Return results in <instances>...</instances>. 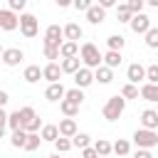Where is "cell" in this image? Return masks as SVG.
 I'll return each instance as SVG.
<instances>
[{
  "label": "cell",
  "instance_id": "obj_1",
  "mask_svg": "<svg viewBox=\"0 0 158 158\" xmlns=\"http://www.w3.org/2000/svg\"><path fill=\"white\" fill-rule=\"evenodd\" d=\"M123 111H126V99H123L121 94L109 96V99H106V104H104V109H101V114H104V118H106V121H118Z\"/></svg>",
  "mask_w": 158,
  "mask_h": 158
},
{
  "label": "cell",
  "instance_id": "obj_2",
  "mask_svg": "<svg viewBox=\"0 0 158 158\" xmlns=\"http://www.w3.org/2000/svg\"><path fill=\"white\" fill-rule=\"evenodd\" d=\"M79 59H81V64L89 67V69L101 67V52H99V47H96L94 42H84V44L79 47Z\"/></svg>",
  "mask_w": 158,
  "mask_h": 158
},
{
  "label": "cell",
  "instance_id": "obj_3",
  "mask_svg": "<svg viewBox=\"0 0 158 158\" xmlns=\"http://www.w3.org/2000/svg\"><path fill=\"white\" fill-rule=\"evenodd\" d=\"M133 143H136L138 148H153V146H158V131L141 126V128L133 131Z\"/></svg>",
  "mask_w": 158,
  "mask_h": 158
},
{
  "label": "cell",
  "instance_id": "obj_4",
  "mask_svg": "<svg viewBox=\"0 0 158 158\" xmlns=\"http://www.w3.org/2000/svg\"><path fill=\"white\" fill-rule=\"evenodd\" d=\"M20 32H22V37H27V40L37 37V32H40V20H37L32 12H20Z\"/></svg>",
  "mask_w": 158,
  "mask_h": 158
},
{
  "label": "cell",
  "instance_id": "obj_5",
  "mask_svg": "<svg viewBox=\"0 0 158 158\" xmlns=\"http://www.w3.org/2000/svg\"><path fill=\"white\" fill-rule=\"evenodd\" d=\"M62 42H64V30H62L59 25H49V27L44 30L42 44H44V47H59Z\"/></svg>",
  "mask_w": 158,
  "mask_h": 158
},
{
  "label": "cell",
  "instance_id": "obj_6",
  "mask_svg": "<svg viewBox=\"0 0 158 158\" xmlns=\"http://www.w3.org/2000/svg\"><path fill=\"white\" fill-rule=\"evenodd\" d=\"M17 27H20V15L12 12L10 7H2V10H0V30L12 32V30H17Z\"/></svg>",
  "mask_w": 158,
  "mask_h": 158
},
{
  "label": "cell",
  "instance_id": "obj_7",
  "mask_svg": "<svg viewBox=\"0 0 158 158\" xmlns=\"http://www.w3.org/2000/svg\"><path fill=\"white\" fill-rule=\"evenodd\" d=\"M72 77H74V86H79V89H86V86L94 84V69H89V67H84V64H81Z\"/></svg>",
  "mask_w": 158,
  "mask_h": 158
},
{
  "label": "cell",
  "instance_id": "obj_8",
  "mask_svg": "<svg viewBox=\"0 0 158 158\" xmlns=\"http://www.w3.org/2000/svg\"><path fill=\"white\" fill-rule=\"evenodd\" d=\"M128 27H131V32H136V35H146L148 27H151V17H148L146 12H136V15L131 17Z\"/></svg>",
  "mask_w": 158,
  "mask_h": 158
},
{
  "label": "cell",
  "instance_id": "obj_9",
  "mask_svg": "<svg viewBox=\"0 0 158 158\" xmlns=\"http://www.w3.org/2000/svg\"><path fill=\"white\" fill-rule=\"evenodd\" d=\"M0 59H2L5 67H17V64L25 59V52H22L20 47H7V49H2Z\"/></svg>",
  "mask_w": 158,
  "mask_h": 158
},
{
  "label": "cell",
  "instance_id": "obj_10",
  "mask_svg": "<svg viewBox=\"0 0 158 158\" xmlns=\"http://www.w3.org/2000/svg\"><path fill=\"white\" fill-rule=\"evenodd\" d=\"M64 94H67V89H64L62 81H52V84L44 89V99H47V101H62Z\"/></svg>",
  "mask_w": 158,
  "mask_h": 158
},
{
  "label": "cell",
  "instance_id": "obj_11",
  "mask_svg": "<svg viewBox=\"0 0 158 158\" xmlns=\"http://www.w3.org/2000/svg\"><path fill=\"white\" fill-rule=\"evenodd\" d=\"M126 79H128L131 84L143 81V79H146V67H143V64H138V62L128 64V69H126Z\"/></svg>",
  "mask_w": 158,
  "mask_h": 158
},
{
  "label": "cell",
  "instance_id": "obj_12",
  "mask_svg": "<svg viewBox=\"0 0 158 158\" xmlns=\"http://www.w3.org/2000/svg\"><path fill=\"white\" fill-rule=\"evenodd\" d=\"M138 96H141L143 101H151V104H158V84H151V81H146V84H141V89H138Z\"/></svg>",
  "mask_w": 158,
  "mask_h": 158
},
{
  "label": "cell",
  "instance_id": "obj_13",
  "mask_svg": "<svg viewBox=\"0 0 158 158\" xmlns=\"http://www.w3.org/2000/svg\"><path fill=\"white\" fill-rule=\"evenodd\" d=\"M86 20H89V25H101V22L106 20V10H104L99 2H94V5L86 10Z\"/></svg>",
  "mask_w": 158,
  "mask_h": 158
},
{
  "label": "cell",
  "instance_id": "obj_14",
  "mask_svg": "<svg viewBox=\"0 0 158 158\" xmlns=\"http://www.w3.org/2000/svg\"><path fill=\"white\" fill-rule=\"evenodd\" d=\"M42 79H47L49 84L52 81H62V67L57 62H49L47 67H42Z\"/></svg>",
  "mask_w": 158,
  "mask_h": 158
},
{
  "label": "cell",
  "instance_id": "obj_15",
  "mask_svg": "<svg viewBox=\"0 0 158 158\" xmlns=\"http://www.w3.org/2000/svg\"><path fill=\"white\" fill-rule=\"evenodd\" d=\"M64 40H72V42H79L81 37H84V30H81V25H77V22H67L64 27Z\"/></svg>",
  "mask_w": 158,
  "mask_h": 158
},
{
  "label": "cell",
  "instance_id": "obj_16",
  "mask_svg": "<svg viewBox=\"0 0 158 158\" xmlns=\"http://www.w3.org/2000/svg\"><path fill=\"white\" fill-rule=\"evenodd\" d=\"M94 81H99V84H111V81H114V69L106 67V64L96 67V69H94Z\"/></svg>",
  "mask_w": 158,
  "mask_h": 158
},
{
  "label": "cell",
  "instance_id": "obj_17",
  "mask_svg": "<svg viewBox=\"0 0 158 158\" xmlns=\"http://www.w3.org/2000/svg\"><path fill=\"white\" fill-rule=\"evenodd\" d=\"M57 128H59V136H67V138H72L79 128H77V121L72 118V116H67V118H62L59 123H57Z\"/></svg>",
  "mask_w": 158,
  "mask_h": 158
},
{
  "label": "cell",
  "instance_id": "obj_18",
  "mask_svg": "<svg viewBox=\"0 0 158 158\" xmlns=\"http://www.w3.org/2000/svg\"><path fill=\"white\" fill-rule=\"evenodd\" d=\"M141 126L143 128H158V111L156 109H146V111H141Z\"/></svg>",
  "mask_w": 158,
  "mask_h": 158
},
{
  "label": "cell",
  "instance_id": "obj_19",
  "mask_svg": "<svg viewBox=\"0 0 158 158\" xmlns=\"http://www.w3.org/2000/svg\"><path fill=\"white\" fill-rule=\"evenodd\" d=\"M121 62H123V57H121L118 49H109L106 54H101V64H106V67H111V69L121 67Z\"/></svg>",
  "mask_w": 158,
  "mask_h": 158
},
{
  "label": "cell",
  "instance_id": "obj_20",
  "mask_svg": "<svg viewBox=\"0 0 158 158\" xmlns=\"http://www.w3.org/2000/svg\"><path fill=\"white\" fill-rule=\"evenodd\" d=\"M59 67H62V74H74V72L81 67V59H79V54H77V57H62Z\"/></svg>",
  "mask_w": 158,
  "mask_h": 158
},
{
  "label": "cell",
  "instance_id": "obj_21",
  "mask_svg": "<svg viewBox=\"0 0 158 158\" xmlns=\"http://www.w3.org/2000/svg\"><path fill=\"white\" fill-rule=\"evenodd\" d=\"M22 79H25L27 84H37V81L42 79V69H40L37 64H30V67H25V72H22Z\"/></svg>",
  "mask_w": 158,
  "mask_h": 158
},
{
  "label": "cell",
  "instance_id": "obj_22",
  "mask_svg": "<svg viewBox=\"0 0 158 158\" xmlns=\"http://www.w3.org/2000/svg\"><path fill=\"white\" fill-rule=\"evenodd\" d=\"M40 136H42V141L54 143V141L59 138V128H57V123H44V126L40 128Z\"/></svg>",
  "mask_w": 158,
  "mask_h": 158
},
{
  "label": "cell",
  "instance_id": "obj_23",
  "mask_svg": "<svg viewBox=\"0 0 158 158\" xmlns=\"http://www.w3.org/2000/svg\"><path fill=\"white\" fill-rule=\"evenodd\" d=\"M79 54V42H72V40H64L59 44V57H77Z\"/></svg>",
  "mask_w": 158,
  "mask_h": 158
},
{
  "label": "cell",
  "instance_id": "obj_24",
  "mask_svg": "<svg viewBox=\"0 0 158 158\" xmlns=\"http://www.w3.org/2000/svg\"><path fill=\"white\" fill-rule=\"evenodd\" d=\"M86 146H91V136L84 131H77L72 136V148H86Z\"/></svg>",
  "mask_w": 158,
  "mask_h": 158
},
{
  "label": "cell",
  "instance_id": "obj_25",
  "mask_svg": "<svg viewBox=\"0 0 158 158\" xmlns=\"http://www.w3.org/2000/svg\"><path fill=\"white\" fill-rule=\"evenodd\" d=\"M111 153H116V156H121V158H123V156H128V153H131V143H128L126 138H118V141H114V143H111Z\"/></svg>",
  "mask_w": 158,
  "mask_h": 158
},
{
  "label": "cell",
  "instance_id": "obj_26",
  "mask_svg": "<svg viewBox=\"0 0 158 158\" xmlns=\"http://www.w3.org/2000/svg\"><path fill=\"white\" fill-rule=\"evenodd\" d=\"M59 111H62L64 116H72V118H74V116L79 114V104H74V101H69V99H62V101H59Z\"/></svg>",
  "mask_w": 158,
  "mask_h": 158
},
{
  "label": "cell",
  "instance_id": "obj_27",
  "mask_svg": "<svg viewBox=\"0 0 158 158\" xmlns=\"http://www.w3.org/2000/svg\"><path fill=\"white\" fill-rule=\"evenodd\" d=\"M106 47L121 52V49L126 47V37H123V35H109V37H106Z\"/></svg>",
  "mask_w": 158,
  "mask_h": 158
},
{
  "label": "cell",
  "instance_id": "obj_28",
  "mask_svg": "<svg viewBox=\"0 0 158 158\" xmlns=\"http://www.w3.org/2000/svg\"><path fill=\"white\" fill-rule=\"evenodd\" d=\"M40 146H42V136H40V133H27V141H25L22 148H25L27 153H32V151H37Z\"/></svg>",
  "mask_w": 158,
  "mask_h": 158
},
{
  "label": "cell",
  "instance_id": "obj_29",
  "mask_svg": "<svg viewBox=\"0 0 158 158\" xmlns=\"http://www.w3.org/2000/svg\"><path fill=\"white\" fill-rule=\"evenodd\" d=\"M25 141H27V131H25V128H15L12 136H10V143H12L15 148H22Z\"/></svg>",
  "mask_w": 158,
  "mask_h": 158
},
{
  "label": "cell",
  "instance_id": "obj_30",
  "mask_svg": "<svg viewBox=\"0 0 158 158\" xmlns=\"http://www.w3.org/2000/svg\"><path fill=\"white\" fill-rule=\"evenodd\" d=\"M94 151L99 153V158H101V156H111V141L96 138V141H94Z\"/></svg>",
  "mask_w": 158,
  "mask_h": 158
},
{
  "label": "cell",
  "instance_id": "obj_31",
  "mask_svg": "<svg viewBox=\"0 0 158 158\" xmlns=\"http://www.w3.org/2000/svg\"><path fill=\"white\" fill-rule=\"evenodd\" d=\"M143 37H146V47H148V49H158V27L151 25Z\"/></svg>",
  "mask_w": 158,
  "mask_h": 158
},
{
  "label": "cell",
  "instance_id": "obj_32",
  "mask_svg": "<svg viewBox=\"0 0 158 158\" xmlns=\"http://www.w3.org/2000/svg\"><path fill=\"white\" fill-rule=\"evenodd\" d=\"M131 17H133V12L128 10V5H126V2H123V5H116V20H118V22H126V25H128V22H131Z\"/></svg>",
  "mask_w": 158,
  "mask_h": 158
},
{
  "label": "cell",
  "instance_id": "obj_33",
  "mask_svg": "<svg viewBox=\"0 0 158 158\" xmlns=\"http://www.w3.org/2000/svg\"><path fill=\"white\" fill-rule=\"evenodd\" d=\"M64 99H69V101H74V104H84V89H79V86H74V89H67V94H64Z\"/></svg>",
  "mask_w": 158,
  "mask_h": 158
},
{
  "label": "cell",
  "instance_id": "obj_34",
  "mask_svg": "<svg viewBox=\"0 0 158 158\" xmlns=\"http://www.w3.org/2000/svg\"><path fill=\"white\" fill-rule=\"evenodd\" d=\"M54 151H57V153H69V151H72V138L59 136V138L54 141Z\"/></svg>",
  "mask_w": 158,
  "mask_h": 158
},
{
  "label": "cell",
  "instance_id": "obj_35",
  "mask_svg": "<svg viewBox=\"0 0 158 158\" xmlns=\"http://www.w3.org/2000/svg\"><path fill=\"white\" fill-rule=\"evenodd\" d=\"M121 96L128 101V99H138V84H123V89H121Z\"/></svg>",
  "mask_w": 158,
  "mask_h": 158
},
{
  "label": "cell",
  "instance_id": "obj_36",
  "mask_svg": "<svg viewBox=\"0 0 158 158\" xmlns=\"http://www.w3.org/2000/svg\"><path fill=\"white\" fill-rule=\"evenodd\" d=\"M7 126H10L12 131H15V128H22V126H25V123H22V116H20V109H17V111H10V114H7Z\"/></svg>",
  "mask_w": 158,
  "mask_h": 158
},
{
  "label": "cell",
  "instance_id": "obj_37",
  "mask_svg": "<svg viewBox=\"0 0 158 158\" xmlns=\"http://www.w3.org/2000/svg\"><path fill=\"white\" fill-rule=\"evenodd\" d=\"M42 126H44V123H42V118H40V116H32V118L25 123V131H27V133H40V128H42Z\"/></svg>",
  "mask_w": 158,
  "mask_h": 158
},
{
  "label": "cell",
  "instance_id": "obj_38",
  "mask_svg": "<svg viewBox=\"0 0 158 158\" xmlns=\"http://www.w3.org/2000/svg\"><path fill=\"white\" fill-rule=\"evenodd\" d=\"M146 81L158 84V62H156V64H151V67H146Z\"/></svg>",
  "mask_w": 158,
  "mask_h": 158
},
{
  "label": "cell",
  "instance_id": "obj_39",
  "mask_svg": "<svg viewBox=\"0 0 158 158\" xmlns=\"http://www.w3.org/2000/svg\"><path fill=\"white\" fill-rule=\"evenodd\" d=\"M91 5H94V0H72V7L79 10V12H86Z\"/></svg>",
  "mask_w": 158,
  "mask_h": 158
},
{
  "label": "cell",
  "instance_id": "obj_40",
  "mask_svg": "<svg viewBox=\"0 0 158 158\" xmlns=\"http://www.w3.org/2000/svg\"><path fill=\"white\" fill-rule=\"evenodd\" d=\"M126 5H128V10L136 15V12H143V7H146V0H126Z\"/></svg>",
  "mask_w": 158,
  "mask_h": 158
},
{
  "label": "cell",
  "instance_id": "obj_41",
  "mask_svg": "<svg viewBox=\"0 0 158 158\" xmlns=\"http://www.w3.org/2000/svg\"><path fill=\"white\" fill-rule=\"evenodd\" d=\"M7 7H10L12 12H22V10L27 7V0H7Z\"/></svg>",
  "mask_w": 158,
  "mask_h": 158
},
{
  "label": "cell",
  "instance_id": "obj_42",
  "mask_svg": "<svg viewBox=\"0 0 158 158\" xmlns=\"http://www.w3.org/2000/svg\"><path fill=\"white\" fill-rule=\"evenodd\" d=\"M20 116H22V123H27V121H30L32 116H37V114H35L32 106H22V109H20ZM22 128H25V126H22Z\"/></svg>",
  "mask_w": 158,
  "mask_h": 158
},
{
  "label": "cell",
  "instance_id": "obj_43",
  "mask_svg": "<svg viewBox=\"0 0 158 158\" xmlns=\"http://www.w3.org/2000/svg\"><path fill=\"white\" fill-rule=\"evenodd\" d=\"M44 57L49 62H57L59 59V47H44Z\"/></svg>",
  "mask_w": 158,
  "mask_h": 158
},
{
  "label": "cell",
  "instance_id": "obj_44",
  "mask_svg": "<svg viewBox=\"0 0 158 158\" xmlns=\"http://www.w3.org/2000/svg\"><path fill=\"white\" fill-rule=\"evenodd\" d=\"M81 158H99V153L94 151V146H86V148H81Z\"/></svg>",
  "mask_w": 158,
  "mask_h": 158
},
{
  "label": "cell",
  "instance_id": "obj_45",
  "mask_svg": "<svg viewBox=\"0 0 158 158\" xmlns=\"http://www.w3.org/2000/svg\"><path fill=\"white\" fill-rule=\"evenodd\" d=\"M133 158H153V153H151V148H138L133 153Z\"/></svg>",
  "mask_w": 158,
  "mask_h": 158
},
{
  "label": "cell",
  "instance_id": "obj_46",
  "mask_svg": "<svg viewBox=\"0 0 158 158\" xmlns=\"http://www.w3.org/2000/svg\"><path fill=\"white\" fill-rule=\"evenodd\" d=\"M99 5H101L104 10H109V7H116V5H118V0H99Z\"/></svg>",
  "mask_w": 158,
  "mask_h": 158
},
{
  "label": "cell",
  "instance_id": "obj_47",
  "mask_svg": "<svg viewBox=\"0 0 158 158\" xmlns=\"http://www.w3.org/2000/svg\"><path fill=\"white\" fill-rule=\"evenodd\" d=\"M7 101H10V94L5 89H0V106H7Z\"/></svg>",
  "mask_w": 158,
  "mask_h": 158
},
{
  "label": "cell",
  "instance_id": "obj_48",
  "mask_svg": "<svg viewBox=\"0 0 158 158\" xmlns=\"http://www.w3.org/2000/svg\"><path fill=\"white\" fill-rule=\"evenodd\" d=\"M0 123L7 126V111H5V106H0Z\"/></svg>",
  "mask_w": 158,
  "mask_h": 158
},
{
  "label": "cell",
  "instance_id": "obj_49",
  "mask_svg": "<svg viewBox=\"0 0 158 158\" xmlns=\"http://www.w3.org/2000/svg\"><path fill=\"white\" fill-rule=\"evenodd\" d=\"M54 2H57L59 7H69V5H72V0H54Z\"/></svg>",
  "mask_w": 158,
  "mask_h": 158
},
{
  "label": "cell",
  "instance_id": "obj_50",
  "mask_svg": "<svg viewBox=\"0 0 158 158\" xmlns=\"http://www.w3.org/2000/svg\"><path fill=\"white\" fill-rule=\"evenodd\" d=\"M146 5H148V7H156V10H158V0H146Z\"/></svg>",
  "mask_w": 158,
  "mask_h": 158
},
{
  "label": "cell",
  "instance_id": "obj_51",
  "mask_svg": "<svg viewBox=\"0 0 158 158\" xmlns=\"http://www.w3.org/2000/svg\"><path fill=\"white\" fill-rule=\"evenodd\" d=\"M0 138H5V126L0 123Z\"/></svg>",
  "mask_w": 158,
  "mask_h": 158
},
{
  "label": "cell",
  "instance_id": "obj_52",
  "mask_svg": "<svg viewBox=\"0 0 158 158\" xmlns=\"http://www.w3.org/2000/svg\"><path fill=\"white\" fill-rule=\"evenodd\" d=\"M47 158H59V153H57V151H54V153H52V156H47Z\"/></svg>",
  "mask_w": 158,
  "mask_h": 158
},
{
  "label": "cell",
  "instance_id": "obj_53",
  "mask_svg": "<svg viewBox=\"0 0 158 158\" xmlns=\"http://www.w3.org/2000/svg\"><path fill=\"white\" fill-rule=\"evenodd\" d=\"M101 158H111V156H101Z\"/></svg>",
  "mask_w": 158,
  "mask_h": 158
},
{
  "label": "cell",
  "instance_id": "obj_54",
  "mask_svg": "<svg viewBox=\"0 0 158 158\" xmlns=\"http://www.w3.org/2000/svg\"><path fill=\"white\" fill-rule=\"evenodd\" d=\"M0 54H2V44H0Z\"/></svg>",
  "mask_w": 158,
  "mask_h": 158
},
{
  "label": "cell",
  "instance_id": "obj_55",
  "mask_svg": "<svg viewBox=\"0 0 158 158\" xmlns=\"http://www.w3.org/2000/svg\"><path fill=\"white\" fill-rule=\"evenodd\" d=\"M156 111H158V109H156Z\"/></svg>",
  "mask_w": 158,
  "mask_h": 158
}]
</instances>
